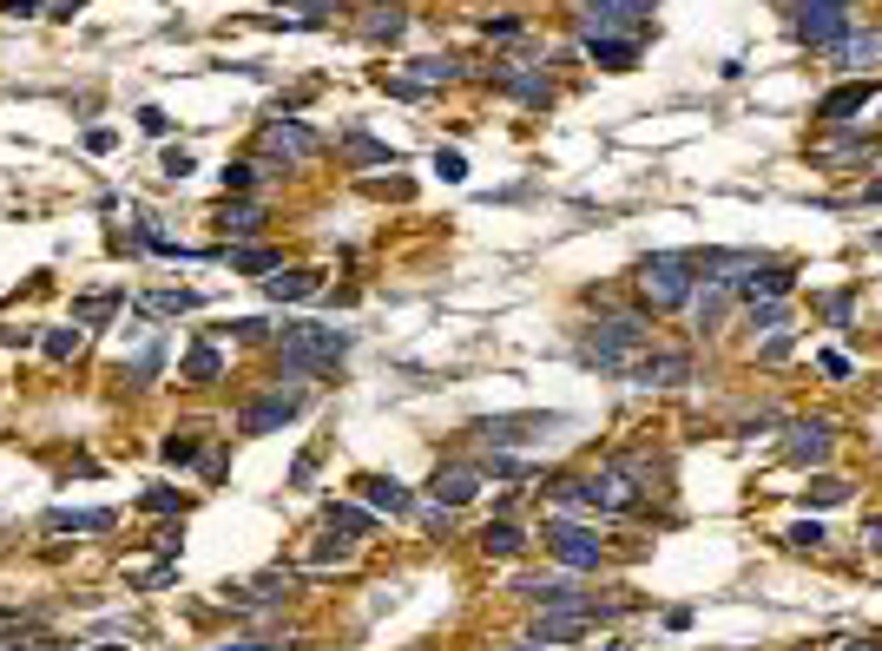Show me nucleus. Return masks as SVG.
Returning a JSON list of instances; mask_svg holds the SVG:
<instances>
[{
  "mask_svg": "<svg viewBox=\"0 0 882 651\" xmlns=\"http://www.w3.org/2000/svg\"><path fill=\"white\" fill-rule=\"evenodd\" d=\"M231 336H237V343H264V323H257V316H244V323H231Z\"/></svg>",
  "mask_w": 882,
  "mask_h": 651,
  "instance_id": "nucleus-46",
  "label": "nucleus"
},
{
  "mask_svg": "<svg viewBox=\"0 0 882 651\" xmlns=\"http://www.w3.org/2000/svg\"><path fill=\"white\" fill-rule=\"evenodd\" d=\"M508 651H533V645H508Z\"/></svg>",
  "mask_w": 882,
  "mask_h": 651,
  "instance_id": "nucleus-56",
  "label": "nucleus"
},
{
  "mask_svg": "<svg viewBox=\"0 0 882 651\" xmlns=\"http://www.w3.org/2000/svg\"><path fill=\"white\" fill-rule=\"evenodd\" d=\"M732 296H737L732 284H698V296H692V309H698V329H705V336H712V329L725 323V309H732Z\"/></svg>",
  "mask_w": 882,
  "mask_h": 651,
  "instance_id": "nucleus-22",
  "label": "nucleus"
},
{
  "mask_svg": "<svg viewBox=\"0 0 882 651\" xmlns=\"http://www.w3.org/2000/svg\"><path fill=\"white\" fill-rule=\"evenodd\" d=\"M178 375H185V382H218V375H224V356L212 349V343H198V349L185 356V368H178Z\"/></svg>",
  "mask_w": 882,
  "mask_h": 651,
  "instance_id": "nucleus-32",
  "label": "nucleus"
},
{
  "mask_svg": "<svg viewBox=\"0 0 882 651\" xmlns=\"http://www.w3.org/2000/svg\"><path fill=\"white\" fill-rule=\"evenodd\" d=\"M514 592L527 605H540V612H599L587 592L574 585V573H527V579H514Z\"/></svg>",
  "mask_w": 882,
  "mask_h": 651,
  "instance_id": "nucleus-7",
  "label": "nucleus"
},
{
  "mask_svg": "<svg viewBox=\"0 0 882 651\" xmlns=\"http://www.w3.org/2000/svg\"><path fill=\"white\" fill-rule=\"evenodd\" d=\"M231 651H264V645H231Z\"/></svg>",
  "mask_w": 882,
  "mask_h": 651,
  "instance_id": "nucleus-54",
  "label": "nucleus"
},
{
  "mask_svg": "<svg viewBox=\"0 0 882 651\" xmlns=\"http://www.w3.org/2000/svg\"><path fill=\"white\" fill-rule=\"evenodd\" d=\"M356 494H363L369 513H389V520L415 513V494H409L402 481H389V474H363V481H356Z\"/></svg>",
  "mask_w": 882,
  "mask_h": 651,
  "instance_id": "nucleus-17",
  "label": "nucleus"
},
{
  "mask_svg": "<svg viewBox=\"0 0 882 651\" xmlns=\"http://www.w3.org/2000/svg\"><path fill=\"white\" fill-rule=\"evenodd\" d=\"M350 560H356V540H343V533L310 546V566H350Z\"/></svg>",
  "mask_w": 882,
  "mask_h": 651,
  "instance_id": "nucleus-34",
  "label": "nucleus"
},
{
  "mask_svg": "<svg viewBox=\"0 0 882 651\" xmlns=\"http://www.w3.org/2000/svg\"><path fill=\"white\" fill-rule=\"evenodd\" d=\"M316 289H323L316 270H277V277H264V296H271V303H303V296H316Z\"/></svg>",
  "mask_w": 882,
  "mask_h": 651,
  "instance_id": "nucleus-19",
  "label": "nucleus"
},
{
  "mask_svg": "<svg viewBox=\"0 0 882 651\" xmlns=\"http://www.w3.org/2000/svg\"><path fill=\"white\" fill-rule=\"evenodd\" d=\"M231 237H257V224H264V205H224V217H218Z\"/></svg>",
  "mask_w": 882,
  "mask_h": 651,
  "instance_id": "nucleus-35",
  "label": "nucleus"
},
{
  "mask_svg": "<svg viewBox=\"0 0 882 651\" xmlns=\"http://www.w3.org/2000/svg\"><path fill=\"white\" fill-rule=\"evenodd\" d=\"M863 546H870V553H882V520H863Z\"/></svg>",
  "mask_w": 882,
  "mask_h": 651,
  "instance_id": "nucleus-51",
  "label": "nucleus"
},
{
  "mask_svg": "<svg viewBox=\"0 0 882 651\" xmlns=\"http://www.w3.org/2000/svg\"><path fill=\"white\" fill-rule=\"evenodd\" d=\"M139 126H146L151 139H158V132H165V126H171V119H165V112H158V106H146V112H139Z\"/></svg>",
  "mask_w": 882,
  "mask_h": 651,
  "instance_id": "nucleus-50",
  "label": "nucleus"
},
{
  "mask_svg": "<svg viewBox=\"0 0 882 651\" xmlns=\"http://www.w3.org/2000/svg\"><path fill=\"white\" fill-rule=\"evenodd\" d=\"M816 368H823L830 382H843V375H850V356H836V349H823V356H816Z\"/></svg>",
  "mask_w": 882,
  "mask_h": 651,
  "instance_id": "nucleus-45",
  "label": "nucleus"
},
{
  "mask_svg": "<svg viewBox=\"0 0 882 651\" xmlns=\"http://www.w3.org/2000/svg\"><path fill=\"white\" fill-rule=\"evenodd\" d=\"M158 454L171 461V467H185V461H198V428H171L158 441Z\"/></svg>",
  "mask_w": 882,
  "mask_h": 651,
  "instance_id": "nucleus-33",
  "label": "nucleus"
},
{
  "mask_svg": "<svg viewBox=\"0 0 882 651\" xmlns=\"http://www.w3.org/2000/svg\"><path fill=\"white\" fill-rule=\"evenodd\" d=\"M454 79H461V60H448V53L409 60V86H415V92H429V86H454Z\"/></svg>",
  "mask_w": 882,
  "mask_h": 651,
  "instance_id": "nucleus-23",
  "label": "nucleus"
},
{
  "mask_svg": "<svg viewBox=\"0 0 882 651\" xmlns=\"http://www.w3.org/2000/svg\"><path fill=\"white\" fill-rule=\"evenodd\" d=\"M810 158H816V165H836V171H870L876 151H870V139H823Z\"/></svg>",
  "mask_w": 882,
  "mask_h": 651,
  "instance_id": "nucleus-18",
  "label": "nucleus"
},
{
  "mask_svg": "<svg viewBox=\"0 0 882 651\" xmlns=\"http://www.w3.org/2000/svg\"><path fill=\"white\" fill-rule=\"evenodd\" d=\"M791 33H797L804 47H830V53H836V47L856 33V13H850V7H830V0H797V7H791Z\"/></svg>",
  "mask_w": 882,
  "mask_h": 651,
  "instance_id": "nucleus-4",
  "label": "nucleus"
},
{
  "mask_svg": "<svg viewBox=\"0 0 882 651\" xmlns=\"http://www.w3.org/2000/svg\"><path fill=\"white\" fill-rule=\"evenodd\" d=\"M79 7H86V0H47V7H40V13H47V20H74Z\"/></svg>",
  "mask_w": 882,
  "mask_h": 651,
  "instance_id": "nucleus-47",
  "label": "nucleus"
},
{
  "mask_svg": "<svg viewBox=\"0 0 882 651\" xmlns=\"http://www.w3.org/2000/svg\"><path fill=\"white\" fill-rule=\"evenodd\" d=\"M435 171L448 178V185H461V178H468V158H461V151L448 145V151H435Z\"/></svg>",
  "mask_w": 882,
  "mask_h": 651,
  "instance_id": "nucleus-43",
  "label": "nucleus"
},
{
  "mask_svg": "<svg viewBox=\"0 0 882 651\" xmlns=\"http://www.w3.org/2000/svg\"><path fill=\"white\" fill-rule=\"evenodd\" d=\"M587 53H592L606 72H633V60H639V33H619V40H587Z\"/></svg>",
  "mask_w": 882,
  "mask_h": 651,
  "instance_id": "nucleus-21",
  "label": "nucleus"
},
{
  "mask_svg": "<svg viewBox=\"0 0 882 651\" xmlns=\"http://www.w3.org/2000/svg\"><path fill=\"white\" fill-rule=\"evenodd\" d=\"M296 408H303V388H277V395H264V402H251L244 415H237V434H271L296 422Z\"/></svg>",
  "mask_w": 882,
  "mask_h": 651,
  "instance_id": "nucleus-10",
  "label": "nucleus"
},
{
  "mask_svg": "<svg viewBox=\"0 0 882 651\" xmlns=\"http://www.w3.org/2000/svg\"><path fill=\"white\" fill-rule=\"evenodd\" d=\"M402 33H409V13H402V7H369L363 13V40H375V47H382V40L395 47Z\"/></svg>",
  "mask_w": 882,
  "mask_h": 651,
  "instance_id": "nucleus-25",
  "label": "nucleus"
},
{
  "mask_svg": "<svg viewBox=\"0 0 882 651\" xmlns=\"http://www.w3.org/2000/svg\"><path fill=\"white\" fill-rule=\"evenodd\" d=\"M192 171V151H165V178H185Z\"/></svg>",
  "mask_w": 882,
  "mask_h": 651,
  "instance_id": "nucleus-48",
  "label": "nucleus"
},
{
  "mask_svg": "<svg viewBox=\"0 0 882 651\" xmlns=\"http://www.w3.org/2000/svg\"><path fill=\"white\" fill-rule=\"evenodd\" d=\"M494 79H501L514 99H527V106H547V99H553V79H547V72H514V67H501Z\"/></svg>",
  "mask_w": 882,
  "mask_h": 651,
  "instance_id": "nucleus-28",
  "label": "nucleus"
},
{
  "mask_svg": "<svg viewBox=\"0 0 882 651\" xmlns=\"http://www.w3.org/2000/svg\"><path fill=\"white\" fill-rule=\"evenodd\" d=\"M547 553L567 566V573H599V560H606V540L592 533V526H580V520H547Z\"/></svg>",
  "mask_w": 882,
  "mask_h": 651,
  "instance_id": "nucleus-5",
  "label": "nucleus"
},
{
  "mask_svg": "<svg viewBox=\"0 0 882 651\" xmlns=\"http://www.w3.org/2000/svg\"><path fill=\"white\" fill-rule=\"evenodd\" d=\"M830 7H856V0H830Z\"/></svg>",
  "mask_w": 882,
  "mask_h": 651,
  "instance_id": "nucleus-55",
  "label": "nucleus"
},
{
  "mask_svg": "<svg viewBox=\"0 0 882 651\" xmlns=\"http://www.w3.org/2000/svg\"><path fill=\"white\" fill-rule=\"evenodd\" d=\"M639 501H646V487L626 461H606L587 474V506H599V513H639Z\"/></svg>",
  "mask_w": 882,
  "mask_h": 651,
  "instance_id": "nucleus-6",
  "label": "nucleus"
},
{
  "mask_svg": "<svg viewBox=\"0 0 882 651\" xmlns=\"http://www.w3.org/2000/svg\"><path fill=\"white\" fill-rule=\"evenodd\" d=\"M646 356H653V316H633V309L592 323L587 336H580V362L587 368H606V375H633Z\"/></svg>",
  "mask_w": 882,
  "mask_h": 651,
  "instance_id": "nucleus-1",
  "label": "nucleus"
},
{
  "mask_svg": "<svg viewBox=\"0 0 882 651\" xmlns=\"http://www.w3.org/2000/svg\"><path fill=\"white\" fill-rule=\"evenodd\" d=\"M592 625V612H533V625H527V639L520 645H533V651H560V645H574L580 632Z\"/></svg>",
  "mask_w": 882,
  "mask_h": 651,
  "instance_id": "nucleus-12",
  "label": "nucleus"
},
{
  "mask_svg": "<svg viewBox=\"0 0 882 651\" xmlns=\"http://www.w3.org/2000/svg\"><path fill=\"white\" fill-rule=\"evenodd\" d=\"M863 198H870V205H882V178H870V185H863Z\"/></svg>",
  "mask_w": 882,
  "mask_h": 651,
  "instance_id": "nucleus-52",
  "label": "nucleus"
},
{
  "mask_svg": "<svg viewBox=\"0 0 882 651\" xmlns=\"http://www.w3.org/2000/svg\"><path fill=\"white\" fill-rule=\"evenodd\" d=\"M264 151L284 158V165H310V158L323 151V139H316L303 119H271V126H264Z\"/></svg>",
  "mask_w": 882,
  "mask_h": 651,
  "instance_id": "nucleus-8",
  "label": "nucleus"
},
{
  "mask_svg": "<svg viewBox=\"0 0 882 651\" xmlns=\"http://www.w3.org/2000/svg\"><path fill=\"white\" fill-rule=\"evenodd\" d=\"M633 382L639 388H678V382H692V349H653V356L633 368Z\"/></svg>",
  "mask_w": 882,
  "mask_h": 651,
  "instance_id": "nucleus-14",
  "label": "nucleus"
},
{
  "mask_svg": "<svg viewBox=\"0 0 882 651\" xmlns=\"http://www.w3.org/2000/svg\"><path fill=\"white\" fill-rule=\"evenodd\" d=\"M146 513H185V494H178V487H151Z\"/></svg>",
  "mask_w": 882,
  "mask_h": 651,
  "instance_id": "nucleus-42",
  "label": "nucleus"
},
{
  "mask_svg": "<svg viewBox=\"0 0 882 651\" xmlns=\"http://www.w3.org/2000/svg\"><path fill=\"white\" fill-rule=\"evenodd\" d=\"M481 487H488V474H481V467H468V461H448V467H435V481H429L435 506H448V513H454V506H468Z\"/></svg>",
  "mask_w": 882,
  "mask_h": 651,
  "instance_id": "nucleus-11",
  "label": "nucleus"
},
{
  "mask_svg": "<svg viewBox=\"0 0 882 651\" xmlns=\"http://www.w3.org/2000/svg\"><path fill=\"white\" fill-rule=\"evenodd\" d=\"M784 323H791V309H784V303H751V329H771V336H777Z\"/></svg>",
  "mask_w": 882,
  "mask_h": 651,
  "instance_id": "nucleus-40",
  "label": "nucleus"
},
{
  "mask_svg": "<svg viewBox=\"0 0 882 651\" xmlns=\"http://www.w3.org/2000/svg\"><path fill=\"white\" fill-rule=\"evenodd\" d=\"M639 296H646V309H685L692 296H698V264H692V250H653V257H639Z\"/></svg>",
  "mask_w": 882,
  "mask_h": 651,
  "instance_id": "nucleus-2",
  "label": "nucleus"
},
{
  "mask_svg": "<svg viewBox=\"0 0 882 651\" xmlns=\"http://www.w3.org/2000/svg\"><path fill=\"white\" fill-rule=\"evenodd\" d=\"M804 501H810V506H843V501H850V481H836V474H816V481L804 487Z\"/></svg>",
  "mask_w": 882,
  "mask_h": 651,
  "instance_id": "nucleus-36",
  "label": "nucleus"
},
{
  "mask_svg": "<svg viewBox=\"0 0 882 651\" xmlns=\"http://www.w3.org/2000/svg\"><path fill=\"white\" fill-rule=\"evenodd\" d=\"M264 178V165H251V158H237V165H224V191H251Z\"/></svg>",
  "mask_w": 882,
  "mask_h": 651,
  "instance_id": "nucleus-39",
  "label": "nucleus"
},
{
  "mask_svg": "<svg viewBox=\"0 0 882 651\" xmlns=\"http://www.w3.org/2000/svg\"><path fill=\"white\" fill-rule=\"evenodd\" d=\"M369 526H375V513L356 501H330V533H343V540H363Z\"/></svg>",
  "mask_w": 882,
  "mask_h": 651,
  "instance_id": "nucleus-29",
  "label": "nucleus"
},
{
  "mask_svg": "<svg viewBox=\"0 0 882 651\" xmlns=\"http://www.w3.org/2000/svg\"><path fill=\"white\" fill-rule=\"evenodd\" d=\"M732 289L744 296V303H777V296H791V289H797V277H791L784 264H751Z\"/></svg>",
  "mask_w": 882,
  "mask_h": 651,
  "instance_id": "nucleus-15",
  "label": "nucleus"
},
{
  "mask_svg": "<svg viewBox=\"0 0 882 651\" xmlns=\"http://www.w3.org/2000/svg\"><path fill=\"white\" fill-rule=\"evenodd\" d=\"M784 461L791 467H823L830 461V422H791L784 428Z\"/></svg>",
  "mask_w": 882,
  "mask_h": 651,
  "instance_id": "nucleus-13",
  "label": "nucleus"
},
{
  "mask_svg": "<svg viewBox=\"0 0 882 651\" xmlns=\"http://www.w3.org/2000/svg\"><path fill=\"white\" fill-rule=\"evenodd\" d=\"M231 270H277V257L257 250V244H244V250H231Z\"/></svg>",
  "mask_w": 882,
  "mask_h": 651,
  "instance_id": "nucleus-41",
  "label": "nucleus"
},
{
  "mask_svg": "<svg viewBox=\"0 0 882 651\" xmlns=\"http://www.w3.org/2000/svg\"><path fill=\"white\" fill-rule=\"evenodd\" d=\"M277 349H284V368L316 375V368H330V362L350 356V329H330V323H284Z\"/></svg>",
  "mask_w": 882,
  "mask_h": 651,
  "instance_id": "nucleus-3",
  "label": "nucleus"
},
{
  "mask_svg": "<svg viewBox=\"0 0 882 651\" xmlns=\"http://www.w3.org/2000/svg\"><path fill=\"white\" fill-rule=\"evenodd\" d=\"M870 99H876V86H870V79H850V86H836V92L816 99V119H823V126H850Z\"/></svg>",
  "mask_w": 882,
  "mask_h": 651,
  "instance_id": "nucleus-16",
  "label": "nucleus"
},
{
  "mask_svg": "<svg viewBox=\"0 0 882 651\" xmlns=\"http://www.w3.org/2000/svg\"><path fill=\"white\" fill-rule=\"evenodd\" d=\"M777 356H791V329H777V336L764 343V362H777Z\"/></svg>",
  "mask_w": 882,
  "mask_h": 651,
  "instance_id": "nucleus-49",
  "label": "nucleus"
},
{
  "mask_svg": "<svg viewBox=\"0 0 882 651\" xmlns=\"http://www.w3.org/2000/svg\"><path fill=\"white\" fill-rule=\"evenodd\" d=\"M843 651H882V645H870V639H856V645H843Z\"/></svg>",
  "mask_w": 882,
  "mask_h": 651,
  "instance_id": "nucleus-53",
  "label": "nucleus"
},
{
  "mask_svg": "<svg viewBox=\"0 0 882 651\" xmlns=\"http://www.w3.org/2000/svg\"><path fill=\"white\" fill-rule=\"evenodd\" d=\"M119 303H126V289H86V296L74 303V323H79V329H99Z\"/></svg>",
  "mask_w": 882,
  "mask_h": 651,
  "instance_id": "nucleus-24",
  "label": "nucleus"
},
{
  "mask_svg": "<svg viewBox=\"0 0 882 651\" xmlns=\"http://www.w3.org/2000/svg\"><path fill=\"white\" fill-rule=\"evenodd\" d=\"M784 540H791V546H823V526H816V520H797Z\"/></svg>",
  "mask_w": 882,
  "mask_h": 651,
  "instance_id": "nucleus-44",
  "label": "nucleus"
},
{
  "mask_svg": "<svg viewBox=\"0 0 882 651\" xmlns=\"http://www.w3.org/2000/svg\"><path fill=\"white\" fill-rule=\"evenodd\" d=\"M40 349H47L53 362H74L79 356V329H47V336H40Z\"/></svg>",
  "mask_w": 882,
  "mask_h": 651,
  "instance_id": "nucleus-38",
  "label": "nucleus"
},
{
  "mask_svg": "<svg viewBox=\"0 0 882 651\" xmlns=\"http://www.w3.org/2000/svg\"><path fill=\"white\" fill-rule=\"evenodd\" d=\"M520 546H527V533H520L514 520H488V526H481V553H488V560H514Z\"/></svg>",
  "mask_w": 882,
  "mask_h": 651,
  "instance_id": "nucleus-27",
  "label": "nucleus"
},
{
  "mask_svg": "<svg viewBox=\"0 0 882 651\" xmlns=\"http://www.w3.org/2000/svg\"><path fill=\"white\" fill-rule=\"evenodd\" d=\"M547 428H560V415H488V422H474V434L488 447H520V441H533Z\"/></svg>",
  "mask_w": 882,
  "mask_h": 651,
  "instance_id": "nucleus-9",
  "label": "nucleus"
},
{
  "mask_svg": "<svg viewBox=\"0 0 882 651\" xmlns=\"http://www.w3.org/2000/svg\"><path fill=\"white\" fill-rule=\"evenodd\" d=\"M198 303H205L198 289H146V296H139V309H146V316H192Z\"/></svg>",
  "mask_w": 882,
  "mask_h": 651,
  "instance_id": "nucleus-26",
  "label": "nucleus"
},
{
  "mask_svg": "<svg viewBox=\"0 0 882 651\" xmlns=\"http://www.w3.org/2000/svg\"><path fill=\"white\" fill-rule=\"evenodd\" d=\"M47 533H112V513L92 506V513H47Z\"/></svg>",
  "mask_w": 882,
  "mask_h": 651,
  "instance_id": "nucleus-30",
  "label": "nucleus"
},
{
  "mask_svg": "<svg viewBox=\"0 0 882 651\" xmlns=\"http://www.w3.org/2000/svg\"><path fill=\"white\" fill-rule=\"evenodd\" d=\"M836 67H843V72H870V67H882V33H850V40L836 47Z\"/></svg>",
  "mask_w": 882,
  "mask_h": 651,
  "instance_id": "nucleus-20",
  "label": "nucleus"
},
{
  "mask_svg": "<svg viewBox=\"0 0 882 651\" xmlns=\"http://www.w3.org/2000/svg\"><path fill=\"white\" fill-rule=\"evenodd\" d=\"M350 158H363V165H402L395 145H375V139H363V132H350Z\"/></svg>",
  "mask_w": 882,
  "mask_h": 651,
  "instance_id": "nucleus-37",
  "label": "nucleus"
},
{
  "mask_svg": "<svg viewBox=\"0 0 882 651\" xmlns=\"http://www.w3.org/2000/svg\"><path fill=\"white\" fill-rule=\"evenodd\" d=\"M296 585H303L296 573H264L257 585H244V592H251V605H277V599H296Z\"/></svg>",
  "mask_w": 882,
  "mask_h": 651,
  "instance_id": "nucleus-31",
  "label": "nucleus"
}]
</instances>
